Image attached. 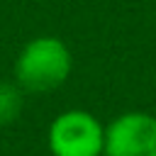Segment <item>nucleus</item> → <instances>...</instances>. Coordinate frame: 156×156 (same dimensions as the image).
<instances>
[{"label":"nucleus","instance_id":"nucleus-1","mask_svg":"<svg viewBox=\"0 0 156 156\" xmlns=\"http://www.w3.org/2000/svg\"><path fill=\"white\" fill-rule=\"evenodd\" d=\"M73 56L58 37H37L27 41L15 61V80L32 93H49L71 76Z\"/></svg>","mask_w":156,"mask_h":156},{"label":"nucleus","instance_id":"nucleus-2","mask_svg":"<svg viewBox=\"0 0 156 156\" xmlns=\"http://www.w3.org/2000/svg\"><path fill=\"white\" fill-rule=\"evenodd\" d=\"M51 156H102L105 127L85 110H66L49 124Z\"/></svg>","mask_w":156,"mask_h":156},{"label":"nucleus","instance_id":"nucleus-3","mask_svg":"<svg viewBox=\"0 0 156 156\" xmlns=\"http://www.w3.org/2000/svg\"><path fill=\"white\" fill-rule=\"evenodd\" d=\"M102 156H156V117L149 112H124L105 127Z\"/></svg>","mask_w":156,"mask_h":156},{"label":"nucleus","instance_id":"nucleus-4","mask_svg":"<svg viewBox=\"0 0 156 156\" xmlns=\"http://www.w3.org/2000/svg\"><path fill=\"white\" fill-rule=\"evenodd\" d=\"M22 88L15 83H0V127L12 124L22 112Z\"/></svg>","mask_w":156,"mask_h":156}]
</instances>
